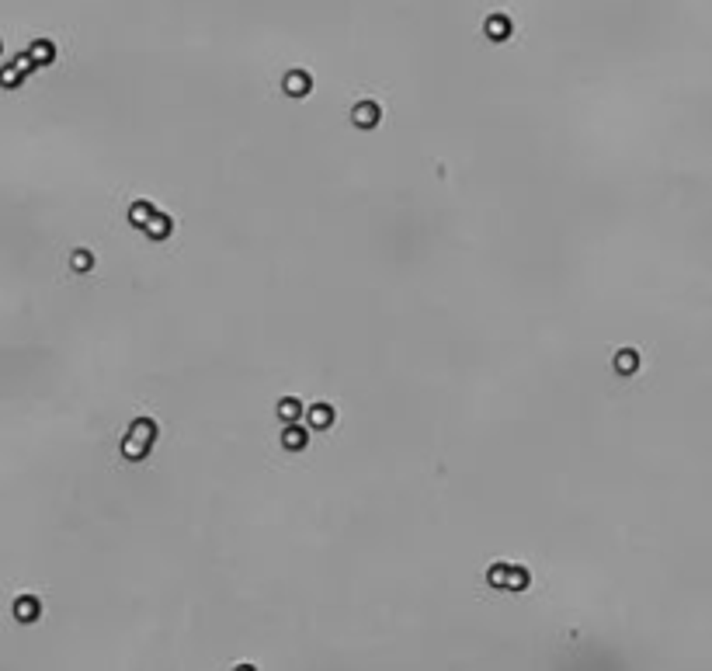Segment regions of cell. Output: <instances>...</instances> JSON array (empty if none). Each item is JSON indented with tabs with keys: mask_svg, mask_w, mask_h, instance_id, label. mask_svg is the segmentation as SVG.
<instances>
[{
	"mask_svg": "<svg viewBox=\"0 0 712 671\" xmlns=\"http://www.w3.org/2000/svg\"><path fill=\"white\" fill-rule=\"evenodd\" d=\"M14 616H18L21 623H35V619H38V598H32V595L18 598V602H14Z\"/></svg>",
	"mask_w": 712,
	"mask_h": 671,
	"instance_id": "cell-1",
	"label": "cell"
},
{
	"mask_svg": "<svg viewBox=\"0 0 712 671\" xmlns=\"http://www.w3.org/2000/svg\"><path fill=\"white\" fill-rule=\"evenodd\" d=\"M486 35L494 38V42H504L511 35V21L504 14H494V18H486Z\"/></svg>",
	"mask_w": 712,
	"mask_h": 671,
	"instance_id": "cell-2",
	"label": "cell"
},
{
	"mask_svg": "<svg viewBox=\"0 0 712 671\" xmlns=\"http://www.w3.org/2000/svg\"><path fill=\"white\" fill-rule=\"evenodd\" d=\"M285 91H289V94H296V98H299V94H306V91H309V77H306L302 70H292V73L285 77Z\"/></svg>",
	"mask_w": 712,
	"mask_h": 671,
	"instance_id": "cell-3",
	"label": "cell"
},
{
	"mask_svg": "<svg viewBox=\"0 0 712 671\" xmlns=\"http://www.w3.org/2000/svg\"><path fill=\"white\" fill-rule=\"evenodd\" d=\"M375 119H379V108H375L372 101H365V104L355 108V122H358V126L368 129V126H375Z\"/></svg>",
	"mask_w": 712,
	"mask_h": 671,
	"instance_id": "cell-4",
	"label": "cell"
},
{
	"mask_svg": "<svg viewBox=\"0 0 712 671\" xmlns=\"http://www.w3.org/2000/svg\"><path fill=\"white\" fill-rule=\"evenodd\" d=\"M525 584H528V574H525V571H518V567H514V571H508V584H504V588L518 591V588H525Z\"/></svg>",
	"mask_w": 712,
	"mask_h": 671,
	"instance_id": "cell-5",
	"label": "cell"
},
{
	"mask_svg": "<svg viewBox=\"0 0 712 671\" xmlns=\"http://www.w3.org/2000/svg\"><path fill=\"white\" fill-rule=\"evenodd\" d=\"M32 56H35V60H49V56H52V45H49V42H35Z\"/></svg>",
	"mask_w": 712,
	"mask_h": 671,
	"instance_id": "cell-6",
	"label": "cell"
},
{
	"mask_svg": "<svg viewBox=\"0 0 712 671\" xmlns=\"http://www.w3.org/2000/svg\"><path fill=\"white\" fill-rule=\"evenodd\" d=\"M632 365H636V355H632V352L619 355V372H632Z\"/></svg>",
	"mask_w": 712,
	"mask_h": 671,
	"instance_id": "cell-7",
	"label": "cell"
},
{
	"mask_svg": "<svg viewBox=\"0 0 712 671\" xmlns=\"http://www.w3.org/2000/svg\"><path fill=\"white\" fill-rule=\"evenodd\" d=\"M313 421H316V428H327V421H331V411H327V407H316V411H313Z\"/></svg>",
	"mask_w": 712,
	"mask_h": 671,
	"instance_id": "cell-8",
	"label": "cell"
},
{
	"mask_svg": "<svg viewBox=\"0 0 712 671\" xmlns=\"http://www.w3.org/2000/svg\"><path fill=\"white\" fill-rule=\"evenodd\" d=\"M73 258H77V261H73L77 268H91V254H87V251H80V254H73Z\"/></svg>",
	"mask_w": 712,
	"mask_h": 671,
	"instance_id": "cell-9",
	"label": "cell"
},
{
	"mask_svg": "<svg viewBox=\"0 0 712 671\" xmlns=\"http://www.w3.org/2000/svg\"><path fill=\"white\" fill-rule=\"evenodd\" d=\"M146 216H150V209H146V205H136V209H132V219H136V223H139V219H146Z\"/></svg>",
	"mask_w": 712,
	"mask_h": 671,
	"instance_id": "cell-10",
	"label": "cell"
},
{
	"mask_svg": "<svg viewBox=\"0 0 712 671\" xmlns=\"http://www.w3.org/2000/svg\"><path fill=\"white\" fill-rule=\"evenodd\" d=\"M285 442H289V445H299V442H302V435H299V431H289V435H285Z\"/></svg>",
	"mask_w": 712,
	"mask_h": 671,
	"instance_id": "cell-11",
	"label": "cell"
},
{
	"mask_svg": "<svg viewBox=\"0 0 712 671\" xmlns=\"http://www.w3.org/2000/svg\"><path fill=\"white\" fill-rule=\"evenodd\" d=\"M237 671H257V668H250V664H240V668H237Z\"/></svg>",
	"mask_w": 712,
	"mask_h": 671,
	"instance_id": "cell-12",
	"label": "cell"
}]
</instances>
